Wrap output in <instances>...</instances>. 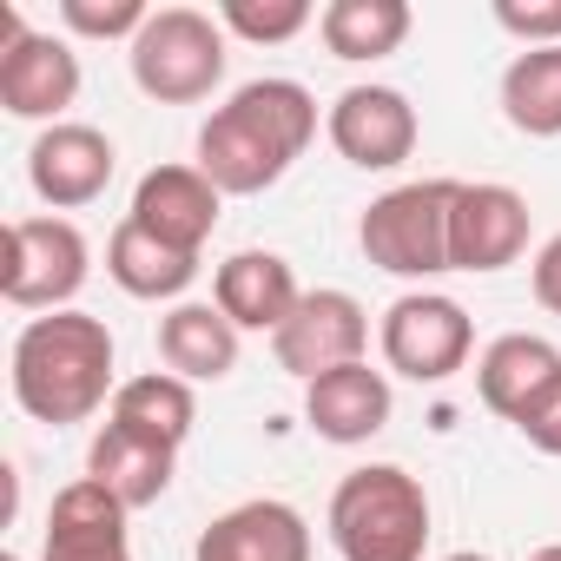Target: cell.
<instances>
[{
	"mask_svg": "<svg viewBox=\"0 0 561 561\" xmlns=\"http://www.w3.org/2000/svg\"><path fill=\"white\" fill-rule=\"evenodd\" d=\"M318 139V100L298 80H244L225 106H211V119L198 126V172L225 192V198H257L285 179L305 146Z\"/></svg>",
	"mask_w": 561,
	"mask_h": 561,
	"instance_id": "6da1fadb",
	"label": "cell"
},
{
	"mask_svg": "<svg viewBox=\"0 0 561 561\" xmlns=\"http://www.w3.org/2000/svg\"><path fill=\"white\" fill-rule=\"evenodd\" d=\"M8 383L21 416L47 423V430H73L87 416H100L119 383H113V331L93 311H47L27 318L8 357Z\"/></svg>",
	"mask_w": 561,
	"mask_h": 561,
	"instance_id": "7a4b0ae2",
	"label": "cell"
},
{
	"mask_svg": "<svg viewBox=\"0 0 561 561\" xmlns=\"http://www.w3.org/2000/svg\"><path fill=\"white\" fill-rule=\"evenodd\" d=\"M324 528H331L337 561H423L430 489L403 462H364L331 489Z\"/></svg>",
	"mask_w": 561,
	"mask_h": 561,
	"instance_id": "3957f363",
	"label": "cell"
},
{
	"mask_svg": "<svg viewBox=\"0 0 561 561\" xmlns=\"http://www.w3.org/2000/svg\"><path fill=\"white\" fill-rule=\"evenodd\" d=\"M225 60H231V34L218 27V14H198V8H152V21L126 47L133 87L159 106L211 100L225 87Z\"/></svg>",
	"mask_w": 561,
	"mask_h": 561,
	"instance_id": "277c9868",
	"label": "cell"
},
{
	"mask_svg": "<svg viewBox=\"0 0 561 561\" xmlns=\"http://www.w3.org/2000/svg\"><path fill=\"white\" fill-rule=\"evenodd\" d=\"M462 179H410L390 185L383 198L364 205L357 218V244L377 271L403 277V285H430L449 271V205H456Z\"/></svg>",
	"mask_w": 561,
	"mask_h": 561,
	"instance_id": "5b68a950",
	"label": "cell"
},
{
	"mask_svg": "<svg viewBox=\"0 0 561 561\" xmlns=\"http://www.w3.org/2000/svg\"><path fill=\"white\" fill-rule=\"evenodd\" d=\"M93 271V244L73 218L47 211V218H14L8 225V251H0V298L14 311H73V298L87 291Z\"/></svg>",
	"mask_w": 561,
	"mask_h": 561,
	"instance_id": "8992f818",
	"label": "cell"
},
{
	"mask_svg": "<svg viewBox=\"0 0 561 561\" xmlns=\"http://www.w3.org/2000/svg\"><path fill=\"white\" fill-rule=\"evenodd\" d=\"M80 100V54L60 34L27 27L21 8H0V106L14 119H34L41 133L67 119Z\"/></svg>",
	"mask_w": 561,
	"mask_h": 561,
	"instance_id": "52a82bcc",
	"label": "cell"
},
{
	"mask_svg": "<svg viewBox=\"0 0 561 561\" xmlns=\"http://www.w3.org/2000/svg\"><path fill=\"white\" fill-rule=\"evenodd\" d=\"M377 351H383V370L390 377H410V383H449L469 351H476V324L456 298L443 291H403L383 324H377Z\"/></svg>",
	"mask_w": 561,
	"mask_h": 561,
	"instance_id": "ba28073f",
	"label": "cell"
},
{
	"mask_svg": "<svg viewBox=\"0 0 561 561\" xmlns=\"http://www.w3.org/2000/svg\"><path fill=\"white\" fill-rule=\"evenodd\" d=\"M364 351H370V311L337 285L305 291L298 311L285 318V331L271 337L277 370L298 377V383H318V377H331L344 364H364Z\"/></svg>",
	"mask_w": 561,
	"mask_h": 561,
	"instance_id": "9c48e42d",
	"label": "cell"
},
{
	"mask_svg": "<svg viewBox=\"0 0 561 561\" xmlns=\"http://www.w3.org/2000/svg\"><path fill=\"white\" fill-rule=\"evenodd\" d=\"M324 133H331L337 159H351L357 172H397L416 152V139H423L410 93L377 87V80L370 87H344L331 100V113H324Z\"/></svg>",
	"mask_w": 561,
	"mask_h": 561,
	"instance_id": "30bf717a",
	"label": "cell"
},
{
	"mask_svg": "<svg viewBox=\"0 0 561 561\" xmlns=\"http://www.w3.org/2000/svg\"><path fill=\"white\" fill-rule=\"evenodd\" d=\"M528 198L495 179H462L449 205V271H508L528 251Z\"/></svg>",
	"mask_w": 561,
	"mask_h": 561,
	"instance_id": "8fae6325",
	"label": "cell"
},
{
	"mask_svg": "<svg viewBox=\"0 0 561 561\" xmlns=\"http://www.w3.org/2000/svg\"><path fill=\"white\" fill-rule=\"evenodd\" d=\"M113 172H119L113 139H106L100 126H80V119H60V126H47V133L27 146V185H34L41 205H54V211H80V205L106 198Z\"/></svg>",
	"mask_w": 561,
	"mask_h": 561,
	"instance_id": "7c38bea8",
	"label": "cell"
},
{
	"mask_svg": "<svg viewBox=\"0 0 561 561\" xmlns=\"http://www.w3.org/2000/svg\"><path fill=\"white\" fill-rule=\"evenodd\" d=\"M192 561H311V522L277 495H251L198 528Z\"/></svg>",
	"mask_w": 561,
	"mask_h": 561,
	"instance_id": "4fadbf2b",
	"label": "cell"
},
{
	"mask_svg": "<svg viewBox=\"0 0 561 561\" xmlns=\"http://www.w3.org/2000/svg\"><path fill=\"white\" fill-rule=\"evenodd\" d=\"M218 211H225V192L198 172V165H152L139 185H133V225H146L152 238L179 244V251H205V238L218 231Z\"/></svg>",
	"mask_w": 561,
	"mask_h": 561,
	"instance_id": "5bb4252c",
	"label": "cell"
},
{
	"mask_svg": "<svg viewBox=\"0 0 561 561\" xmlns=\"http://www.w3.org/2000/svg\"><path fill=\"white\" fill-rule=\"evenodd\" d=\"M126 502H113L93 476L67 482L47 508V535H41V561H133V535H126Z\"/></svg>",
	"mask_w": 561,
	"mask_h": 561,
	"instance_id": "9a60e30c",
	"label": "cell"
},
{
	"mask_svg": "<svg viewBox=\"0 0 561 561\" xmlns=\"http://www.w3.org/2000/svg\"><path fill=\"white\" fill-rule=\"evenodd\" d=\"M298 298H305V285H298L291 257H277V251H231V257L211 271V305H218L238 331L277 337V331H285V318L298 311Z\"/></svg>",
	"mask_w": 561,
	"mask_h": 561,
	"instance_id": "2e32d148",
	"label": "cell"
},
{
	"mask_svg": "<svg viewBox=\"0 0 561 561\" xmlns=\"http://www.w3.org/2000/svg\"><path fill=\"white\" fill-rule=\"evenodd\" d=\"M390 410H397L390 370H370V357L364 364H344V370H331L318 383H305V423L324 443H337V449H357V443L383 436L390 430Z\"/></svg>",
	"mask_w": 561,
	"mask_h": 561,
	"instance_id": "e0dca14e",
	"label": "cell"
},
{
	"mask_svg": "<svg viewBox=\"0 0 561 561\" xmlns=\"http://www.w3.org/2000/svg\"><path fill=\"white\" fill-rule=\"evenodd\" d=\"M554 383H561V351L548 337H535V331H502L476 357V390L502 423H522Z\"/></svg>",
	"mask_w": 561,
	"mask_h": 561,
	"instance_id": "ac0fdd59",
	"label": "cell"
},
{
	"mask_svg": "<svg viewBox=\"0 0 561 561\" xmlns=\"http://www.w3.org/2000/svg\"><path fill=\"white\" fill-rule=\"evenodd\" d=\"M106 277H113L126 298L172 311V305H185V291L198 285V251H179V244L152 238L146 225L119 218L113 238H106Z\"/></svg>",
	"mask_w": 561,
	"mask_h": 561,
	"instance_id": "d6986e66",
	"label": "cell"
},
{
	"mask_svg": "<svg viewBox=\"0 0 561 561\" xmlns=\"http://www.w3.org/2000/svg\"><path fill=\"white\" fill-rule=\"evenodd\" d=\"M238 351H244V331L205 298H185L159 318V364L185 383H225L238 370Z\"/></svg>",
	"mask_w": 561,
	"mask_h": 561,
	"instance_id": "ffe728a7",
	"label": "cell"
},
{
	"mask_svg": "<svg viewBox=\"0 0 561 561\" xmlns=\"http://www.w3.org/2000/svg\"><path fill=\"white\" fill-rule=\"evenodd\" d=\"M172 469H179V449H165L152 436H133L119 423H100L93 443H87V476L126 508H152L172 489Z\"/></svg>",
	"mask_w": 561,
	"mask_h": 561,
	"instance_id": "44dd1931",
	"label": "cell"
},
{
	"mask_svg": "<svg viewBox=\"0 0 561 561\" xmlns=\"http://www.w3.org/2000/svg\"><path fill=\"white\" fill-rule=\"evenodd\" d=\"M106 423H119V430H133V436H152V443H165V449H185V436H192V423H198V383H185V377H172V370H139V377L119 383Z\"/></svg>",
	"mask_w": 561,
	"mask_h": 561,
	"instance_id": "7402d4cb",
	"label": "cell"
},
{
	"mask_svg": "<svg viewBox=\"0 0 561 561\" xmlns=\"http://www.w3.org/2000/svg\"><path fill=\"white\" fill-rule=\"evenodd\" d=\"M416 14H410V0H331V8L318 14V34L331 47V60H390L403 41H410Z\"/></svg>",
	"mask_w": 561,
	"mask_h": 561,
	"instance_id": "603a6c76",
	"label": "cell"
},
{
	"mask_svg": "<svg viewBox=\"0 0 561 561\" xmlns=\"http://www.w3.org/2000/svg\"><path fill=\"white\" fill-rule=\"evenodd\" d=\"M502 119L522 139H561V47H522L502 67Z\"/></svg>",
	"mask_w": 561,
	"mask_h": 561,
	"instance_id": "cb8c5ba5",
	"label": "cell"
},
{
	"mask_svg": "<svg viewBox=\"0 0 561 561\" xmlns=\"http://www.w3.org/2000/svg\"><path fill=\"white\" fill-rule=\"evenodd\" d=\"M311 21H318L311 0H225V8H218V27L238 34V41H251V47H285Z\"/></svg>",
	"mask_w": 561,
	"mask_h": 561,
	"instance_id": "d4e9b609",
	"label": "cell"
},
{
	"mask_svg": "<svg viewBox=\"0 0 561 561\" xmlns=\"http://www.w3.org/2000/svg\"><path fill=\"white\" fill-rule=\"evenodd\" d=\"M152 21L146 0H60V27L80 41H139V27Z\"/></svg>",
	"mask_w": 561,
	"mask_h": 561,
	"instance_id": "484cf974",
	"label": "cell"
},
{
	"mask_svg": "<svg viewBox=\"0 0 561 561\" xmlns=\"http://www.w3.org/2000/svg\"><path fill=\"white\" fill-rule=\"evenodd\" d=\"M495 27L522 47H561V0H495Z\"/></svg>",
	"mask_w": 561,
	"mask_h": 561,
	"instance_id": "4316f807",
	"label": "cell"
},
{
	"mask_svg": "<svg viewBox=\"0 0 561 561\" xmlns=\"http://www.w3.org/2000/svg\"><path fill=\"white\" fill-rule=\"evenodd\" d=\"M515 430H522V443H528V449L561 456V383H554V390H548V397H541L522 423H515Z\"/></svg>",
	"mask_w": 561,
	"mask_h": 561,
	"instance_id": "83f0119b",
	"label": "cell"
},
{
	"mask_svg": "<svg viewBox=\"0 0 561 561\" xmlns=\"http://www.w3.org/2000/svg\"><path fill=\"white\" fill-rule=\"evenodd\" d=\"M528 285H535V305H541L548 318H561V231L528 257Z\"/></svg>",
	"mask_w": 561,
	"mask_h": 561,
	"instance_id": "f1b7e54d",
	"label": "cell"
},
{
	"mask_svg": "<svg viewBox=\"0 0 561 561\" xmlns=\"http://www.w3.org/2000/svg\"><path fill=\"white\" fill-rule=\"evenodd\" d=\"M528 561H561V541H548V548H535Z\"/></svg>",
	"mask_w": 561,
	"mask_h": 561,
	"instance_id": "f546056e",
	"label": "cell"
},
{
	"mask_svg": "<svg viewBox=\"0 0 561 561\" xmlns=\"http://www.w3.org/2000/svg\"><path fill=\"white\" fill-rule=\"evenodd\" d=\"M443 561H489V554H476V548H462V554H443Z\"/></svg>",
	"mask_w": 561,
	"mask_h": 561,
	"instance_id": "4dcf8cb0",
	"label": "cell"
},
{
	"mask_svg": "<svg viewBox=\"0 0 561 561\" xmlns=\"http://www.w3.org/2000/svg\"><path fill=\"white\" fill-rule=\"evenodd\" d=\"M0 561H21V554H14V548H8V554H0Z\"/></svg>",
	"mask_w": 561,
	"mask_h": 561,
	"instance_id": "1f68e13d",
	"label": "cell"
}]
</instances>
